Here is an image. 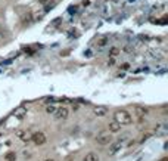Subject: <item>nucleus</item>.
<instances>
[{
    "label": "nucleus",
    "mask_w": 168,
    "mask_h": 161,
    "mask_svg": "<svg viewBox=\"0 0 168 161\" xmlns=\"http://www.w3.org/2000/svg\"><path fill=\"white\" fill-rule=\"evenodd\" d=\"M25 114H27V110L22 108V107H19V108H16V110L13 111V115H15L16 118H19V120H22V118L25 117Z\"/></svg>",
    "instance_id": "nucleus-5"
},
{
    "label": "nucleus",
    "mask_w": 168,
    "mask_h": 161,
    "mask_svg": "<svg viewBox=\"0 0 168 161\" xmlns=\"http://www.w3.org/2000/svg\"><path fill=\"white\" fill-rule=\"evenodd\" d=\"M93 112H94V115H97V117H103V115L108 114V110H106L105 107H96V108L93 110Z\"/></svg>",
    "instance_id": "nucleus-7"
},
{
    "label": "nucleus",
    "mask_w": 168,
    "mask_h": 161,
    "mask_svg": "<svg viewBox=\"0 0 168 161\" xmlns=\"http://www.w3.org/2000/svg\"><path fill=\"white\" fill-rule=\"evenodd\" d=\"M31 142H33L34 145H37V146L44 145V143H46V135H44L43 132H36V133H33V135H31Z\"/></svg>",
    "instance_id": "nucleus-3"
},
{
    "label": "nucleus",
    "mask_w": 168,
    "mask_h": 161,
    "mask_svg": "<svg viewBox=\"0 0 168 161\" xmlns=\"http://www.w3.org/2000/svg\"><path fill=\"white\" fill-rule=\"evenodd\" d=\"M22 135H24V132H22V130H18V132H16V136H18V137H21Z\"/></svg>",
    "instance_id": "nucleus-14"
},
{
    "label": "nucleus",
    "mask_w": 168,
    "mask_h": 161,
    "mask_svg": "<svg viewBox=\"0 0 168 161\" xmlns=\"http://www.w3.org/2000/svg\"><path fill=\"white\" fill-rule=\"evenodd\" d=\"M120 149H121V142H115V143H112L111 148H109V155H115Z\"/></svg>",
    "instance_id": "nucleus-8"
},
{
    "label": "nucleus",
    "mask_w": 168,
    "mask_h": 161,
    "mask_svg": "<svg viewBox=\"0 0 168 161\" xmlns=\"http://www.w3.org/2000/svg\"><path fill=\"white\" fill-rule=\"evenodd\" d=\"M96 140H97V143H100V145H109V143L112 142V135H111L109 132H100V133L97 135Z\"/></svg>",
    "instance_id": "nucleus-2"
},
{
    "label": "nucleus",
    "mask_w": 168,
    "mask_h": 161,
    "mask_svg": "<svg viewBox=\"0 0 168 161\" xmlns=\"http://www.w3.org/2000/svg\"><path fill=\"white\" fill-rule=\"evenodd\" d=\"M121 130V124L118 123V121H111L109 123V132L111 133H117V132H120Z\"/></svg>",
    "instance_id": "nucleus-6"
},
{
    "label": "nucleus",
    "mask_w": 168,
    "mask_h": 161,
    "mask_svg": "<svg viewBox=\"0 0 168 161\" xmlns=\"http://www.w3.org/2000/svg\"><path fill=\"white\" fill-rule=\"evenodd\" d=\"M137 114H139V115L148 114V110H146V108H137Z\"/></svg>",
    "instance_id": "nucleus-13"
},
{
    "label": "nucleus",
    "mask_w": 168,
    "mask_h": 161,
    "mask_svg": "<svg viewBox=\"0 0 168 161\" xmlns=\"http://www.w3.org/2000/svg\"><path fill=\"white\" fill-rule=\"evenodd\" d=\"M65 161H72V157H71V155H69V157H68V158H65Z\"/></svg>",
    "instance_id": "nucleus-16"
},
{
    "label": "nucleus",
    "mask_w": 168,
    "mask_h": 161,
    "mask_svg": "<svg viewBox=\"0 0 168 161\" xmlns=\"http://www.w3.org/2000/svg\"><path fill=\"white\" fill-rule=\"evenodd\" d=\"M55 117L58 118V120H66L68 118V114H69V111H68V108H65V107H61V108H56L55 110Z\"/></svg>",
    "instance_id": "nucleus-4"
},
{
    "label": "nucleus",
    "mask_w": 168,
    "mask_h": 161,
    "mask_svg": "<svg viewBox=\"0 0 168 161\" xmlns=\"http://www.w3.org/2000/svg\"><path fill=\"white\" fill-rule=\"evenodd\" d=\"M4 160L6 161H15L16 160V154H15V152H7L6 157H4Z\"/></svg>",
    "instance_id": "nucleus-10"
},
{
    "label": "nucleus",
    "mask_w": 168,
    "mask_h": 161,
    "mask_svg": "<svg viewBox=\"0 0 168 161\" xmlns=\"http://www.w3.org/2000/svg\"><path fill=\"white\" fill-rule=\"evenodd\" d=\"M84 161H99V157H97V154H94V152H88V154H85Z\"/></svg>",
    "instance_id": "nucleus-9"
},
{
    "label": "nucleus",
    "mask_w": 168,
    "mask_h": 161,
    "mask_svg": "<svg viewBox=\"0 0 168 161\" xmlns=\"http://www.w3.org/2000/svg\"><path fill=\"white\" fill-rule=\"evenodd\" d=\"M114 120L118 121L121 126H130V124L133 123L131 115L127 112L126 110H118V111H115V114H114Z\"/></svg>",
    "instance_id": "nucleus-1"
},
{
    "label": "nucleus",
    "mask_w": 168,
    "mask_h": 161,
    "mask_svg": "<svg viewBox=\"0 0 168 161\" xmlns=\"http://www.w3.org/2000/svg\"><path fill=\"white\" fill-rule=\"evenodd\" d=\"M44 161H53V160H44Z\"/></svg>",
    "instance_id": "nucleus-17"
},
{
    "label": "nucleus",
    "mask_w": 168,
    "mask_h": 161,
    "mask_svg": "<svg viewBox=\"0 0 168 161\" xmlns=\"http://www.w3.org/2000/svg\"><path fill=\"white\" fill-rule=\"evenodd\" d=\"M158 161H168V158H167V157H162L161 160H158Z\"/></svg>",
    "instance_id": "nucleus-15"
},
{
    "label": "nucleus",
    "mask_w": 168,
    "mask_h": 161,
    "mask_svg": "<svg viewBox=\"0 0 168 161\" xmlns=\"http://www.w3.org/2000/svg\"><path fill=\"white\" fill-rule=\"evenodd\" d=\"M55 110H56L55 107H52V105H49V107L46 108V112H47V114H53V112H55Z\"/></svg>",
    "instance_id": "nucleus-12"
},
{
    "label": "nucleus",
    "mask_w": 168,
    "mask_h": 161,
    "mask_svg": "<svg viewBox=\"0 0 168 161\" xmlns=\"http://www.w3.org/2000/svg\"><path fill=\"white\" fill-rule=\"evenodd\" d=\"M1 123H3V120H0V124H1Z\"/></svg>",
    "instance_id": "nucleus-18"
},
{
    "label": "nucleus",
    "mask_w": 168,
    "mask_h": 161,
    "mask_svg": "<svg viewBox=\"0 0 168 161\" xmlns=\"http://www.w3.org/2000/svg\"><path fill=\"white\" fill-rule=\"evenodd\" d=\"M118 53H120V49L118 47H112L111 49V56H117Z\"/></svg>",
    "instance_id": "nucleus-11"
}]
</instances>
